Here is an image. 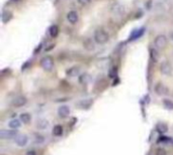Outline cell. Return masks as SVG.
<instances>
[{
    "label": "cell",
    "mask_w": 173,
    "mask_h": 155,
    "mask_svg": "<svg viewBox=\"0 0 173 155\" xmlns=\"http://www.w3.org/2000/svg\"><path fill=\"white\" fill-rule=\"evenodd\" d=\"M109 39L108 33L103 29H97L94 32V40L96 43L98 44H104L105 42H108Z\"/></svg>",
    "instance_id": "obj_1"
},
{
    "label": "cell",
    "mask_w": 173,
    "mask_h": 155,
    "mask_svg": "<svg viewBox=\"0 0 173 155\" xmlns=\"http://www.w3.org/2000/svg\"><path fill=\"white\" fill-rule=\"evenodd\" d=\"M40 66L45 69L47 72H51L53 69H54V59H53L52 56H46L41 59L40 62Z\"/></svg>",
    "instance_id": "obj_2"
},
{
    "label": "cell",
    "mask_w": 173,
    "mask_h": 155,
    "mask_svg": "<svg viewBox=\"0 0 173 155\" xmlns=\"http://www.w3.org/2000/svg\"><path fill=\"white\" fill-rule=\"evenodd\" d=\"M167 45V37L164 34H159L156 36L155 40H154V46L158 49H165Z\"/></svg>",
    "instance_id": "obj_3"
},
{
    "label": "cell",
    "mask_w": 173,
    "mask_h": 155,
    "mask_svg": "<svg viewBox=\"0 0 173 155\" xmlns=\"http://www.w3.org/2000/svg\"><path fill=\"white\" fill-rule=\"evenodd\" d=\"M155 93L158 96H167L169 94V89L167 86H165L164 84L158 83L155 86Z\"/></svg>",
    "instance_id": "obj_4"
},
{
    "label": "cell",
    "mask_w": 173,
    "mask_h": 155,
    "mask_svg": "<svg viewBox=\"0 0 173 155\" xmlns=\"http://www.w3.org/2000/svg\"><path fill=\"white\" fill-rule=\"evenodd\" d=\"M16 136H17V132L16 130H13V129H10V130L2 129V130H0V138L1 139H11V138H15Z\"/></svg>",
    "instance_id": "obj_5"
},
{
    "label": "cell",
    "mask_w": 173,
    "mask_h": 155,
    "mask_svg": "<svg viewBox=\"0 0 173 155\" xmlns=\"http://www.w3.org/2000/svg\"><path fill=\"white\" fill-rule=\"evenodd\" d=\"M160 72L161 74L165 75V76H169L172 74L173 72V68H172V65L170 62H168L167 61L163 62L161 66H160Z\"/></svg>",
    "instance_id": "obj_6"
},
{
    "label": "cell",
    "mask_w": 173,
    "mask_h": 155,
    "mask_svg": "<svg viewBox=\"0 0 173 155\" xmlns=\"http://www.w3.org/2000/svg\"><path fill=\"white\" fill-rule=\"evenodd\" d=\"M15 144L19 147H24L29 142V137L24 134H17L16 137L14 138Z\"/></svg>",
    "instance_id": "obj_7"
},
{
    "label": "cell",
    "mask_w": 173,
    "mask_h": 155,
    "mask_svg": "<svg viewBox=\"0 0 173 155\" xmlns=\"http://www.w3.org/2000/svg\"><path fill=\"white\" fill-rule=\"evenodd\" d=\"M27 100L24 96H17L15 97L13 100L11 101V104L13 107H16V108H20V107H23L26 104Z\"/></svg>",
    "instance_id": "obj_8"
},
{
    "label": "cell",
    "mask_w": 173,
    "mask_h": 155,
    "mask_svg": "<svg viewBox=\"0 0 173 155\" xmlns=\"http://www.w3.org/2000/svg\"><path fill=\"white\" fill-rule=\"evenodd\" d=\"M58 115L61 117V118H67V117L70 115V108L66 105L61 106L58 109Z\"/></svg>",
    "instance_id": "obj_9"
},
{
    "label": "cell",
    "mask_w": 173,
    "mask_h": 155,
    "mask_svg": "<svg viewBox=\"0 0 173 155\" xmlns=\"http://www.w3.org/2000/svg\"><path fill=\"white\" fill-rule=\"evenodd\" d=\"M67 20L70 22L71 24L77 23V21H78V14H77V12L74 11V10L69 11L68 14H67Z\"/></svg>",
    "instance_id": "obj_10"
},
{
    "label": "cell",
    "mask_w": 173,
    "mask_h": 155,
    "mask_svg": "<svg viewBox=\"0 0 173 155\" xmlns=\"http://www.w3.org/2000/svg\"><path fill=\"white\" fill-rule=\"evenodd\" d=\"M93 103V100L90 99V100H82V101H79V103H78V107L81 109H88L89 107L92 105Z\"/></svg>",
    "instance_id": "obj_11"
},
{
    "label": "cell",
    "mask_w": 173,
    "mask_h": 155,
    "mask_svg": "<svg viewBox=\"0 0 173 155\" xmlns=\"http://www.w3.org/2000/svg\"><path fill=\"white\" fill-rule=\"evenodd\" d=\"M79 72H80L79 66H73V68H70L69 69H67L66 75H67L68 77H75V76H77Z\"/></svg>",
    "instance_id": "obj_12"
},
{
    "label": "cell",
    "mask_w": 173,
    "mask_h": 155,
    "mask_svg": "<svg viewBox=\"0 0 173 155\" xmlns=\"http://www.w3.org/2000/svg\"><path fill=\"white\" fill-rule=\"evenodd\" d=\"M49 121L46 119H40L39 121L37 122V129H41V130H45V129L48 128L49 126Z\"/></svg>",
    "instance_id": "obj_13"
},
{
    "label": "cell",
    "mask_w": 173,
    "mask_h": 155,
    "mask_svg": "<svg viewBox=\"0 0 173 155\" xmlns=\"http://www.w3.org/2000/svg\"><path fill=\"white\" fill-rule=\"evenodd\" d=\"M49 34H50V36L53 37V39H55V37L58 36L59 27L57 26V25H52V26L49 28Z\"/></svg>",
    "instance_id": "obj_14"
},
{
    "label": "cell",
    "mask_w": 173,
    "mask_h": 155,
    "mask_svg": "<svg viewBox=\"0 0 173 155\" xmlns=\"http://www.w3.org/2000/svg\"><path fill=\"white\" fill-rule=\"evenodd\" d=\"M20 121L23 123V124H29L31 121V116L29 113H23L20 115Z\"/></svg>",
    "instance_id": "obj_15"
},
{
    "label": "cell",
    "mask_w": 173,
    "mask_h": 155,
    "mask_svg": "<svg viewBox=\"0 0 173 155\" xmlns=\"http://www.w3.org/2000/svg\"><path fill=\"white\" fill-rule=\"evenodd\" d=\"M143 34H144V28H141V29H138L136 31H134V32L132 33L130 40H135V39H139V37L142 36Z\"/></svg>",
    "instance_id": "obj_16"
},
{
    "label": "cell",
    "mask_w": 173,
    "mask_h": 155,
    "mask_svg": "<svg viewBox=\"0 0 173 155\" xmlns=\"http://www.w3.org/2000/svg\"><path fill=\"white\" fill-rule=\"evenodd\" d=\"M63 132H64V130H63V127L62 125H56L54 129H53V134H54L55 136H57V137H60V136L63 135Z\"/></svg>",
    "instance_id": "obj_17"
},
{
    "label": "cell",
    "mask_w": 173,
    "mask_h": 155,
    "mask_svg": "<svg viewBox=\"0 0 173 155\" xmlns=\"http://www.w3.org/2000/svg\"><path fill=\"white\" fill-rule=\"evenodd\" d=\"M8 126L11 129H13V130H16V129H18L20 127V121L17 119H13L8 123Z\"/></svg>",
    "instance_id": "obj_18"
},
{
    "label": "cell",
    "mask_w": 173,
    "mask_h": 155,
    "mask_svg": "<svg viewBox=\"0 0 173 155\" xmlns=\"http://www.w3.org/2000/svg\"><path fill=\"white\" fill-rule=\"evenodd\" d=\"M89 81H90V76L88 74H83V75L80 76V78H79V83L80 84L86 85Z\"/></svg>",
    "instance_id": "obj_19"
},
{
    "label": "cell",
    "mask_w": 173,
    "mask_h": 155,
    "mask_svg": "<svg viewBox=\"0 0 173 155\" xmlns=\"http://www.w3.org/2000/svg\"><path fill=\"white\" fill-rule=\"evenodd\" d=\"M163 105L167 110H173V101L169 99H164L163 100Z\"/></svg>",
    "instance_id": "obj_20"
},
{
    "label": "cell",
    "mask_w": 173,
    "mask_h": 155,
    "mask_svg": "<svg viewBox=\"0 0 173 155\" xmlns=\"http://www.w3.org/2000/svg\"><path fill=\"white\" fill-rule=\"evenodd\" d=\"M112 11L116 14H122V12H124V7L118 4H115L112 6Z\"/></svg>",
    "instance_id": "obj_21"
},
{
    "label": "cell",
    "mask_w": 173,
    "mask_h": 155,
    "mask_svg": "<svg viewBox=\"0 0 173 155\" xmlns=\"http://www.w3.org/2000/svg\"><path fill=\"white\" fill-rule=\"evenodd\" d=\"M150 55H151V58H152V59L154 62H157L159 59V53L156 50V49H151L150 50Z\"/></svg>",
    "instance_id": "obj_22"
},
{
    "label": "cell",
    "mask_w": 173,
    "mask_h": 155,
    "mask_svg": "<svg viewBox=\"0 0 173 155\" xmlns=\"http://www.w3.org/2000/svg\"><path fill=\"white\" fill-rule=\"evenodd\" d=\"M12 18V14L11 12H4V13L2 14V20L4 23H7V22L10 20Z\"/></svg>",
    "instance_id": "obj_23"
},
{
    "label": "cell",
    "mask_w": 173,
    "mask_h": 155,
    "mask_svg": "<svg viewBox=\"0 0 173 155\" xmlns=\"http://www.w3.org/2000/svg\"><path fill=\"white\" fill-rule=\"evenodd\" d=\"M157 130H158L159 133H161V134H164V133L167 132L168 127L165 124H160V125L157 126Z\"/></svg>",
    "instance_id": "obj_24"
},
{
    "label": "cell",
    "mask_w": 173,
    "mask_h": 155,
    "mask_svg": "<svg viewBox=\"0 0 173 155\" xmlns=\"http://www.w3.org/2000/svg\"><path fill=\"white\" fill-rule=\"evenodd\" d=\"M84 46H85V49H89V50H92V49H94L93 43L91 42V40H90V39H87V40H86V42H84Z\"/></svg>",
    "instance_id": "obj_25"
},
{
    "label": "cell",
    "mask_w": 173,
    "mask_h": 155,
    "mask_svg": "<svg viewBox=\"0 0 173 155\" xmlns=\"http://www.w3.org/2000/svg\"><path fill=\"white\" fill-rule=\"evenodd\" d=\"M155 155H167V152H166L164 148H158V149L156 150Z\"/></svg>",
    "instance_id": "obj_26"
},
{
    "label": "cell",
    "mask_w": 173,
    "mask_h": 155,
    "mask_svg": "<svg viewBox=\"0 0 173 155\" xmlns=\"http://www.w3.org/2000/svg\"><path fill=\"white\" fill-rule=\"evenodd\" d=\"M91 1H92V0H77V2L79 3V4L83 5V6L89 5L91 3Z\"/></svg>",
    "instance_id": "obj_27"
},
{
    "label": "cell",
    "mask_w": 173,
    "mask_h": 155,
    "mask_svg": "<svg viewBox=\"0 0 173 155\" xmlns=\"http://www.w3.org/2000/svg\"><path fill=\"white\" fill-rule=\"evenodd\" d=\"M26 155H37V154H36V152H34V151L30 150V151H29V152L26 153Z\"/></svg>",
    "instance_id": "obj_28"
},
{
    "label": "cell",
    "mask_w": 173,
    "mask_h": 155,
    "mask_svg": "<svg viewBox=\"0 0 173 155\" xmlns=\"http://www.w3.org/2000/svg\"><path fill=\"white\" fill-rule=\"evenodd\" d=\"M172 39H173V33H172Z\"/></svg>",
    "instance_id": "obj_29"
},
{
    "label": "cell",
    "mask_w": 173,
    "mask_h": 155,
    "mask_svg": "<svg viewBox=\"0 0 173 155\" xmlns=\"http://www.w3.org/2000/svg\"><path fill=\"white\" fill-rule=\"evenodd\" d=\"M14 1H17V0H14Z\"/></svg>",
    "instance_id": "obj_30"
}]
</instances>
